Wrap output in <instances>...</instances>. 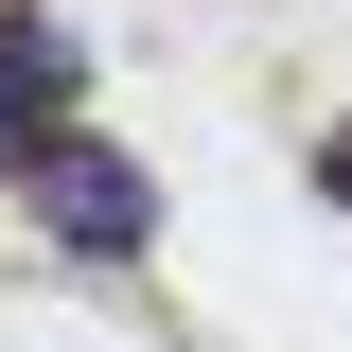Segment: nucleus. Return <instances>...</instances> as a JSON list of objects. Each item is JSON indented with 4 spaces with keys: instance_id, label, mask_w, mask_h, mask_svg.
<instances>
[{
    "instance_id": "4",
    "label": "nucleus",
    "mask_w": 352,
    "mask_h": 352,
    "mask_svg": "<svg viewBox=\"0 0 352 352\" xmlns=\"http://www.w3.org/2000/svg\"><path fill=\"white\" fill-rule=\"evenodd\" d=\"M0 176H18V124H0Z\"/></svg>"
},
{
    "instance_id": "1",
    "label": "nucleus",
    "mask_w": 352,
    "mask_h": 352,
    "mask_svg": "<svg viewBox=\"0 0 352 352\" xmlns=\"http://www.w3.org/2000/svg\"><path fill=\"white\" fill-rule=\"evenodd\" d=\"M18 194L53 212V247H71V264H141V247H159L141 159H106V141H71V124H53V141H18Z\"/></svg>"
},
{
    "instance_id": "2",
    "label": "nucleus",
    "mask_w": 352,
    "mask_h": 352,
    "mask_svg": "<svg viewBox=\"0 0 352 352\" xmlns=\"http://www.w3.org/2000/svg\"><path fill=\"white\" fill-rule=\"evenodd\" d=\"M71 88H88V53L53 36L36 0H0V124H18V141H53V124H71Z\"/></svg>"
},
{
    "instance_id": "3",
    "label": "nucleus",
    "mask_w": 352,
    "mask_h": 352,
    "mask_svg": "<svg viewBox=\"0 0 352 352\" xmlns=\"http://www.w3.org/2000/svg\"><path fill=\"white\" fill-rule=\"evenodd\" d=\"M317 194H335V212H352V124H317Z\"/></svg>"
}]
</instances>
